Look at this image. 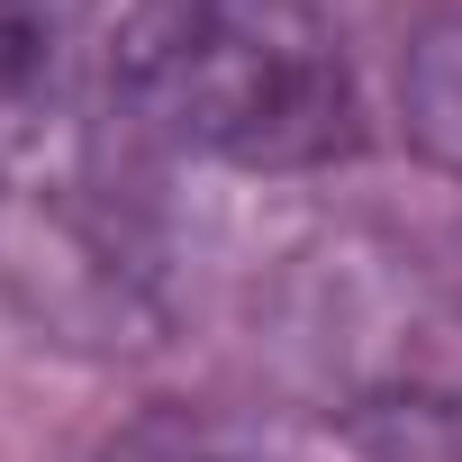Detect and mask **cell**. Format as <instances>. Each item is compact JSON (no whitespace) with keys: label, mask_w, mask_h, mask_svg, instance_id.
I'll return each instance as SVG.
<instances>
[{"label":"cell","mask_w":462,"mask_h":462,"mask_svg":"<svg viewBox=\"0 0 462 462\" xmlns=\"http://www.w3.org/2000/svg\"><path fill=\"white\" fill-rule=\"evenodd\" d=\"M109 82L145 136L236 172H309L363 145V91L318 0H127Z\"/></svg>","instance_id":"obj_2"},{"label":"cell","mask_w":462,"mask_h":462,"mask_svg":"<svg viewBox=\"0 0 462 462\" xmlns=\"http://www.w3.org/2000/svg\"><path fill=\"white\" fill-rule=\"evenodd\" d=\"M82 462H282V453L245 426L208 417V408H145V417L109 426Z\"/></svg>","instance_id":"obj_3"},{"label":"cell","mask_w":462,"mask_h":462,"mask_svg":"<svg viewBox=\"0 0 462 462\" xmlns=\"http://www.w3.org/2000/svg\"><path fill=\"white\" fill-rule=\"evenodd\" d=\"M136 109L55 64L0 82V309L73 354H127L163 327L172 226Z\"/></svg>","instance_id":"obj_1"}]
</instances>
